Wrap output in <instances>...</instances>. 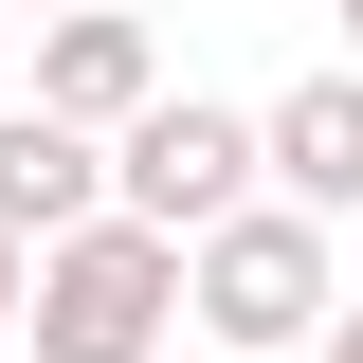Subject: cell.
I'll return each mask as SVG.
<instances>
[{
	"label": "cell",
	"instance_id": "1",
	"mask_svg": "<svg viewBox=\"0 0 363 363\" xmlns=\"http://www.w3.org/2000/svg\"><path fill=\"white\" fill-rule=\"evenodd\" d=\"M182 309H200V363H309L345 327V291H327V236L291 200H255V218H218L182 255Z\"/></svg>",
	"mask_w": 363,
	"mask_h": 363
},
{
	"label": "cell",
	"instance_id": "2",
	"mask_svg": "<svg viewBox=\"0 0 363 363\" xmlns=\"http://www.w3.org/2000/svg\"><path fill=\"white\" fill-rule=\"evenodd\" d=\"M164 327H182V236L91 218V236H55V255H37L18 345H37V363H164Z\"/></svg>",
	"mask_w": 363,
	"mask_h": 363
},
{
	"label": "cell",
	"instance_id": "3",
	"mask_svg": "<svg viewBox=\"0 0 363 363\" xmlns=\"http://www.w3.org/2000/svg\"><path fill=\"white\" fill-rule=\"evenodd\" d=\"M255 200H272V164H255V109H218V91H164V109L109 145V218L182 236V255H200L218 218H255Z\"/></svg>",
	"mask_w": 363,
	"mask_h": 363
},
{
	"label": "cell",
	"instance_id": "4",
	"mask_svg": "<svg viewBox=\"0 0 363 363\" xmlns=\"http://www.w3.org/2000/svg\"><path fill=\"white\" fill-rule=\"evenodd\" d=\"M18 109H55V128H91V145H128L145 109H164V37H145L128 0H91V18H37V91Z\"/></svg>",
	"mask_w": 363,
	"mask_h": 363
},
{
	"label": "cell",
	"instance_id": "5",
	"mask_svg": "<svg viewBox=\"0 0 363 363\" xmlns=\"http://www.w3.org/2000/svg\"><path fill=\"white\" fill-rule=\"evenodd\" d=\"M255 164H272V200L291 218H363V73H309V91H272L255 109Z\"/></svg>",
	"mask_w": 363,
	"mask_h": 363
},
{
	"label": "cell",
	"instance_id": "6",
	"mask_svg": "<svg viewBox=\"0 0 363 363\" xmlns=\"http://www.w3.org/2000/svg\"><path fill=\"white\" fill-rule=\"evenodd\" d=\"M91 218H109V145L55 128V109H0V236L55 255V236H91Z\"/></svg>",
	"mask_w": 363,
	"mask_h": 363
},
{
	"label": "cell",
	"instance_id": "7",
	"mask_svg": "<svg viewBox=\"0 0 363 363\" xmlns=\"http://www.w3.org/2000/svg\"><path fill=\"white\" fill-rule=\"evenodd\" d=\"M18 309H37V255H18V236H0V327H18Z\"/></svg>",
	"mask_w": 363,
	"mask_h": 363
},
{
	"label": "cell",
	"instance_id": "8",
	"mask_svg": "<svg viewBox=\"0 0 363 363\" xmlns=\"http://www.w3.org/2000/svg\"><path fill=\"white\" fill-rule=\"evenodd\" d=\"M327 37H345V73H363V0H327Z\"/></svg>",
	"mask_w": 363,
	"mask_h": 363
},
{
	"label": "cell",
	"instance_id": "9",
	"mask_svg": "<svg viewBox=\"0 0 363 363\" xmlns=\"http://www.w3.org/2000/svg\"><path fill=\"white\" fill-rule=\"evenodd\" d=\"M327 363H363V309H345V327H327Z\"/></svg>",
	"mask_w": 363,
	"mask_h": 363
},
{
	"label": "cell",
	"instance_id": "10",
	"mask_svg": "<svg viewBox=\"0 0 363 363\" xmlns=\"http://www.w3.org/2000/svg\"><path fill=\"white\" fill-rule=\"evenodd\" d=\"M18 18H91V0H18Z\"/></svg>",
	"mask_w": 363,
	"mask_h": 363
}]
</instances>
